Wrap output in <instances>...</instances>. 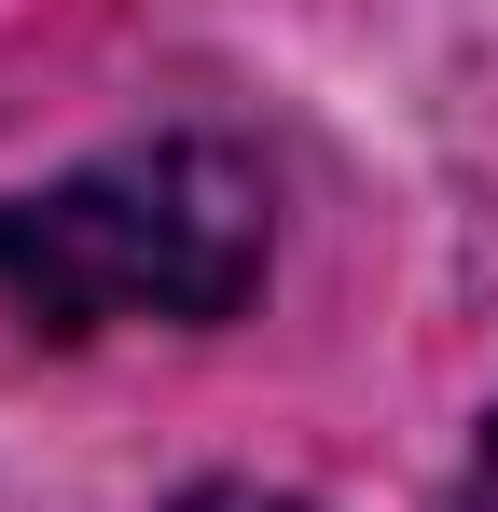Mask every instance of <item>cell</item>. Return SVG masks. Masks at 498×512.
<instances>
[{
  "mask_svg": "<svg viewBox=\"0 0 498 512\" xmlns=\"http://www.w3.org/2000/svg\"><path fill=\"white\" fill-rule=\"evenodd\" d=\"M277 263V194L236 139H125L97 167L0 208V305L28 333H111V319H236Z\"/></svg>",
  "mask_w": 498,
  "mask_h": 512,
  "instance_id": "1",
  "label": "cell"
},
{
  "mask_svg": "<svg viewBox=\"0 0 498 512\" xmlns=\"http://www.w3.org/2000/svg\"><path fill=\"white\" fill-rule=\"evenodd\" d=\"M180 512H305V499H277V485H194Z\"/></svg>",
  "mask_w": 498,
  "mask_h": 512,
  "instance_id": "2",
  "label": "cell"
},
{
  "mask_svg": "<svg viewBox=\"0 0 498 512\" xmlns=\"http://www.w3.org/2000/svg\"><path fill=\"white\" fill-rule=\"evenodd\" d=\"M457 512H498V416H485V443H471V485H457Z\"/></svg>",
  "mask_w": 498,
  "mask_h": 512,
  "instance_id": "3",
  "label": "cell"
}]
</instances>
